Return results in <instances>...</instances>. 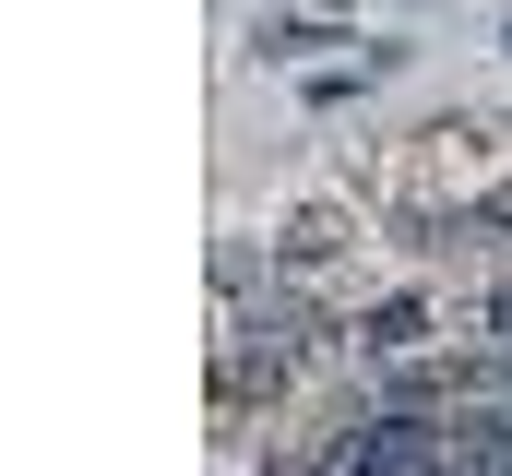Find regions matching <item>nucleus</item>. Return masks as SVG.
Instances as JSON below:
<instances>
[{
  "label": "nucleus",
  "instance_id": "1",
  "mask_svg": "<svg viewBox=\"0 0 512 476\" xmlns=\"http://www.w3.org/2000/svg\"><path fill=\"white\" fill-rule=\"evenodd\" d=\"M441 453H453V429L405 405V417H370V429H346L334 476H441Z\"/></svg>",
  "mask_w": 512,
  "mask_h": 476
},
{
  "label": "nucleus",
  "instance_id": "2",
  "mask_svg": "<svg viewBox=\"0 0 512 476\" xmlns=\"http://www.w3.org/2000/svg\"><path fill=\"white\" fill-rule=\"evenodd\" d=\"M417 346H429V298H382V310L358 322V357H393V369H405Z\"/></svg>",
  "mask_w": 512,
  "mask_h": 476
},
{
  "label": "nucleus",
  "instance_id": "3",
  "mask_svg": "<svg viewBox=\"0 0 512 476\" xmlns=\"http://www.w3.org/2000/svg\"><path fill=\"white\" fill-rule=\"evenodd\" d=\"M334 238H346L334 215H298V227H286V274H310V262H334Z\"/></svg>",
  "mask_w": 512,
  "mask_h": 476
},
{
  "label": "nucleus",
  "instance_id": "4",
  "mask_svg": "<svg viewBox=\"0 0 512 476\" xmlns=\"http://www.w3.org/2000/svg\"><path fill=\"white\" fill-rule=\"evenodd\" d=\"M489 346L512 357V286H489Z\"/></svg>",
  "mask_w": 512,
  "mask_h": 476
},
{
  "label": "nucleus",
  "instance_id": "5",
  "mask_svg": "<svg viewBox=\"0 0 512 476\" xmlns=\"http://www.w3.org/2000/svg\"><path fill=\"white\" fill-rule=\"evenodd\" d=\"M501 48H512V36H501Z\"/></svg>",
  "mask_w": 512,
  "mask_h": 476
}]
</instances>
